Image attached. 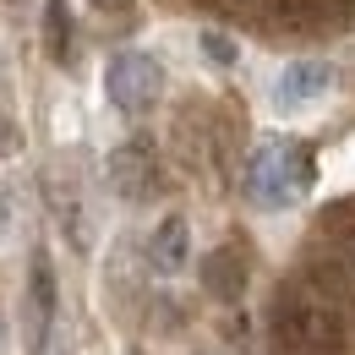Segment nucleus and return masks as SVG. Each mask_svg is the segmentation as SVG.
Here are the masks:
<instances>
[{
    "label": "nucleus",
    "mask_w": 355,
    "mask_h": 355,
    "mask_svg": "<svg viewBox=\"0 0 355 355\" xmlns=\"http://www.w3.org/2000/svg\"><path fill=\"white\" fill-rule=\"evenodd\" d=\"M49 322H55V273H49V257L39 252L33 257V279H28V345L44 350Z\"/></svg>",
    "instance_id": "nucleus-6"
},
{
    "label": "nucleus",
    "mask_w": 355,
    "mask_h": 355,
    "mask_svg": "<svg viewBox=\"0 0 355 355\" xmlns=\"http://www.w3.org/2000/svg\"><path fill=\"white\" fill-rule=\"evenodd\" d=\"M235 6H257V0H235Z\"/></svg>",
    "instance_id": "nucleus-15"
},
{
    "label": "nucleus",
    "mask_w": 355,
    "mask_h": 355,
    "mask_svg": "<svg viewBox=\"0 0 355 355\" xmlns=\"http://www.w3.org/2000/svg\"><path fill=\"white\" fill-rule=\"evenodd\" d=\"M44 49L49 60H66V49H71V6L66 0H44Z\"/></svg>",
    "instance_id": "nucleus-9"
},
{
    "label": "nucleus",
    "mask_w": 355,
    "mask_h": 355,
    "mask_svg": "<svg viewBox=\"0 0 355 355\" xmlns=\"http://www.w3.org/2000/svg\"><path fill=\"white\" fill-rule=\"evenodd\" d=\"M104 180H110V191H115L121 202L153 197V186H159V159H153V148H148V142H121V148H110Z\"/></svg>",
    "instance_id": "nucleus-4"
},
{
    "label": "nucleus",
    "mask_w": 355,
    "mask_h": 355,
    "mask_svg": "<svg viewBox=\"0 0 355 355\" xmlns=\"http://www.w3.org/2000/svg\"><path fill=\"white\" fill-rule=\"evenodd\" d=\"M17 148V132H11V121H6V110H0V153H11Z\"/></svg>",
    "instance_id": "nucleus-11"
},
{
    "label": "nucleus",
    "mask_w": 355,
    "mask_h": 355,
    "mask_svg": "<svg viewBox=\"0 0 355 355\" xmlns=\"http://www.w3.org/2000/svg\"><path fill=\"white\" fill-rule=\"evenodd\" d=\"M202 49H208V55H214V60H219V66H235V60H241V49L230 44V39H224V33H202Z\"/></svg>",
    "instance_id": "nucleus-10"
},
{
    "label": "nucleus",
    "mask_w": 355,
    "mask_h": 355,
    "mask_svg": "<svg viewBox=\"0 0 355 355\" xmlns=\"http://www.w3.org/2000/svg\"><path fill=\"white\" fill-rule=\"evenodd\" d=\"M0 350H6V322H0Z\"/></svg>",
    "instance_id": "nucleus-14"
},
{
    "label": "nucleus",
    "mask_w": 355,
    "mask_h": 355,
    "mask_svg": "<svg viewBox=\"0 0 355 355\" xmlns=\"http://www.w3.org/2000/svg\"><path fill=\"white\" fill-rule=\"evenodd\" d=\"M279 355H306V350H284V345H279Z\"/></svg>",
    "instance_id": "nucleus-13"
},
{
    "label": "nucleus",
    "mask_w": 355,
    "mask_h": 355,
    "mask_svg": "<svg viewBox=\"0 0 355 355\" xmlns=\"http://www.w3.org/2000/svg\"><path fill=\"white\" fill-rule=\"evenodd\" d=\"M202 284H208L214 301H241L246 295V257H241V246H214L202 257Z\"/></svg>",
    "instance_id": "nucleus-7"
},
{
    "label": "nucleus",
    "mask_w": 355,
    "mask_h": 355,
    "mask_svg": "<svg viewBox=\"0 0 355 355\" xmlns=\"http://www.w3.org/2000/svg\"><path fill=\"white\" fill-rule=\"evenodd\" d=\"M328 88H334V66H328V60H295V66H284V77L273 83V98H279V110H301L311 98H322Z\"/></svg>",
    "instance_id": "nucleus-5"
},
{
    "label": "nucleus",
    "mask_w": 355,
    "mask_h": 355,
    "mask_svg": "<svg viewBox=\"0 0 355 355\" xmlns=\"http://www.w3.org/2000/svg\"><path fill=\"white\" fill-rule=\"evenodd\" d=\"M246 197L257 208H290L311 191V153L306 142H290V137H263L252 153H246Z\"/></svg>",
    "instance_id": "nucleus-2"
},
{
    "label": "nucleus",
    "mask_w": 355,
    "mask_h": 355,
    "mask_svg": "<svg viewBox=\"0 0 355 355\" xmlns=\"http://www.w3.org/2000/svg\"><path fill=\"white\" fill-rule=\"evenodd\" d=\"M98 11H132V0H93Z\"/></svg>",
    "instance_id": "nucleus-12"
},
{
    "label": "nucleus",
    "mask_w": 355,
    "mask_h": 355,
    "mask_svg": "<svg viewBox=\"0 0 355 355\" xmlns=\"http://www.w3.org/2000/svg\"><path fill=\"white\" fill-rule=\"evenodd\" d=\"M164 93V66L142 49H121L110 66H104V98L121 110V115H148Z\"/></svg>",
    "instance_id": "nucleus-3"
},
{
    "label": "nucleus",
    "mask_w": 355,
    "mask_h": 355,
    "mask_svg": "<svg viewBox=\"0 0 355 355\" xmlns=\"http://www.w3.org/2000/svg\"><path fill=\"white\" fill-rule=\"evenodd\" d=\"M273 328H279V345L284 350H306V355H339L350 345V306L345 295H334L328 284H295L279 295L273 306Z\"/></svg>",
    "instance_id": "nucleus-1"
},
{
    "label": "nucleus",
    "mask_w": 355,
    "mask_h": 355,
    "mask_svg": "<svg viewBox=\"0 0 355 355\" xmlns=\"http://www.w3.org/2000/svg\"><path fill=\"white\" fill-rule=\"evenodd\" d=\"M186 257H191V230H186L180 214H170V219L153 230V241H148V263L159 268V273H180Z\"/></svg>",
    "instance_id": "nucleus-8"
}]
</instances>
